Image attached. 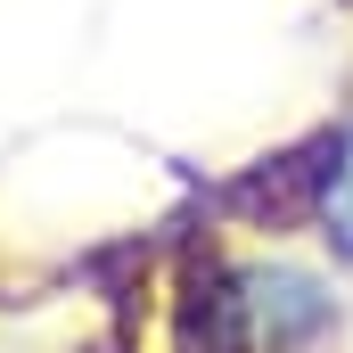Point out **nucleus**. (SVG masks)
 Returning <instances> with one entry per match:
<instances>
[{
  "mask_svg": "<svg viewBox=\"0 0 353 353\" xmlns=\"http://www.w3.org/2000/svg\"><path fill=\"white\" fill-rule=\"evenodd\" d=\"M230 304H239L247 345H255V353H288L312 321H321V288H312L304 271H247Z\"/></svg>",
  "mask_w": 353,
  "mask_h": 353,
  "instance_id": "obj_1",
  "label": "nucleus"
},
{
  "mask_svg": "<svg viewBox=\"0 0 353 353\" xmlns=\"http://www.w3.org/2000/svg\"><path fill=\"white\" fill-rule=\"evenodd\" d=\"M321 214H329V239H337V247L353 255V132H345V148H337V165H329Z\"/></svg>",
  "mask_w": 353,
  "mask_h": 353,
  "instance_id": "obj_2",
  "label": "nucleus"
}]
</instances>
